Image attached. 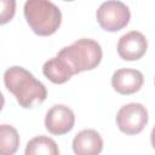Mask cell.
<instances>
[{"label": "cell", "mask_w": 155, "mask_h": 155, "mask_svg": "<svg viewBox=\"0 0 155 155\" xmlns=\"http://www.w3.org/2000/svg\"><path fill=\"white\" fill-rule=\"evenodd\" d=\"M148 48L145 36L137 30L122 35L117 42V53L125 61H137L144 56Z\"/></svg>", "instance_id": "52a82bcc"}, {"label": "cell", "mask_w": 155, "mask_h": 155, "mask_svg": "<svg viewBox=\"0 0 155 155\" xmlns=\"http://www.w3.org/2000/svg\"><path fill=\"white\" fill-rule=\"evenodd\" d=\"M19 147V134L11 125H0V155H15Z\"/></svg>", "instance_id": "7c38bea8"}, {"label": "cell", "mask_w": 155, "mask_h": 155, "mask_svg": "<svg viewBox=\"0 0 155 155\" xmlns=\"http://www.w3.org/2000/svg\"><path fill=\"white\" fill-rule=\"evenodd\" d=\"M24 155H59V149L52 138L36 136L27 143Z\"/></svg>", "instance_id": "8fae6325"}, {"label": "cell", "mask_w": 155, "mask_h": 155, "mask_svg": "<svg viewBox=\"0 0 155 155\" xmlns=\"http://www.w3.org/2000/svg\"><path fill=\"white\" fill-rule=\"evenodd\" d=\"M103 149V139L96 130H82L73 139L75 155H99Z\"/></svg>", "instance_id": "9c48e42d"}, {"label": "cell", "mask_w": 155, "mask_h": 155, "mask_svg": "<svg viewBox=\"0 0 155 155\" xmlns=\"http://www.w3.org/2000/svg\"><path fill=\"white\" fill-rule=\"evenodd\" d=\"M144 82L143 74L137 69L122 68L111 76L113 88L120 94H132L137 92Z\"/></svg>", "instance_id": "ba28073f"}, {"label": "cell", "mask_w": 155, "mask_h": 155, "mask_svg": "<svg viewBox=\"0 0 155 155\" xmlns=\"http://www.w3.org/2000/svg\"><path fill=\"white\" fill-rule=\"evenodd\" d=\"M24 17L31 30L40 36L52 35L62 22L59 7L47 0H28L24 4Z\"/></svg>", "instance_id": "7a4b0ae2"}, {"label": "cell", "mask_w": 155, "mask_h": 155, "mask_svg": "<svg viewBox=\"0 0 155 155\" xmlns=\"http://www.w3.org/2000/svg\"><path fill=\"white\" fill-rule=\"evenodd\" d=\"M148 122V111L140 103H128L121 107L116 114L119 130L126 134H137Z\"/></svg>", "instance_id": "5b68a950"}, {"label": "cell", "mask_w": 155, "mask_h": 155, "mask_svg": "<svg viewBox=\"0 0 155 155\" xmlns=\"http://www.w3.org/2000/svg\"><path fill=\"white\" fill-rule=\"evenodd\" d=\"M16 12L15 0H0V25L8 23Z\"/></svg>", "instance_id": "4fadbf2b"}, {"label": "cell", "mask_w": 155, "mask_h": 155, "mask_svg": "<svg viewBox=\"0 0 155 155\" xmlns=\"http://www.w3.org/2000/svg\"><path fill=\"white\" fill-rule=\"evenodd\" d=\"M75 124V115L70 108L63 104H56L48 109L45 116V127L52 134H65Z\"/></svg>", "instance_id": "8992f818"}, {"label": "cell", "mask_w": 155, "mask_h": 155, "mask_svg": "<svg viewBox=\"0 0 155 155\" xmlns=\"http://www.w3.org/2000/svg\"><path fill=\"white\" fill-rule=\"evenodd\" d=\"M4 104H5V99H4L2 93L0 92V111H1V109H2V107H4Z\"/></svg>", "instance_id": "5bb4252c"}, {"label": "cell", "mask_w": 155, "mask_h": 155, "mask_svg": "<svg viewBox=\"0 0 155 155\" xmlns=\"http://www.w3.org/2000/svg\"><path fill=\"white\" fill-rule=\"evenodd\" d=\"M74 74L94 69L102 61L101 45L92 39H79L70 46L63 47L58 53Z\"/></svg>", "instance_id": "3957f363"}, {"label": "cell", "mask_w": 155, "mask_h": 155, "mask_svg": "<svg viewBox=\"0 0 155 155\" xmlns=\"http://www.w3.org/2000/svg\"><path fill=\"white\" fill-rule=\"evenodd\" d=\"M42 73L51 82L58 85L67 82L73 75H75L67 62L58 54L44 63Z\"/></svg>", "instance_id": "30bf717a"}, {"label": "cell", "mask_w": 155, "mask_h": 155, "mask_svg": "<svg viewBox=\"0 0 155 155\" xmlns=\"http://www.w3.org/2000/svg\"><path fill=\"white\" fill-rule=\"evenodd\" d=\"M4 82L23 108H31L36 103L40 104L47 97L45 85L22 67L8 68L4 74Z\"/></svg>", "instance_id": "6da1fadb"}, {"label": "cell", "mask_w": 155, "mask_h": 155, "mask_svg": "<svg viewBox=\"0 0 155 155\" xmlns=\"http://www.w3.org/2000/svg\"><path fill=\"white\" fill-rule=\"evenodd\" d=\"M97 21L102 29L117 31L125 28L131 18L128 7L121 1H105L97 10Z\"/></svg>", "instance_id": "277c9868"}]
</instances>
